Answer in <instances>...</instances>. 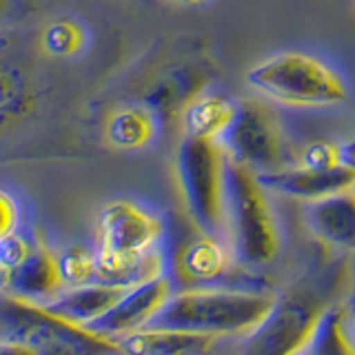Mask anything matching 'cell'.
I'll return each instance as SVG.
<instances>
[{
	"label": "cell",
	"mask_w": 355,
	"mask_h": 355,
	"mask_svg": "<svg viewBox=\"0 0 355 355\" xmlns=\"http://www.w3.org/2000/svg\"><path fill=\"white\" fill-rule=\"evenodd\" d=\"M127 291V286L92 282L85 286L64 288L44 306L80 327H92L98 320H103L125 297Z\"/></svg>",
	"instance_id": "13"
},
{
	"label": "cell",
	"mask_w": 355,
	"mask_h": 355,
	"mask_svg": "<svg viewBox=\"0 0 355 355\" xmlns=\"http://www.w3.org/2000/svg\"><path fill=\"white\" fill-rule=\"evenodd\" d=\"M33 249L36 247L22 238L18 231L9 233V236H5L3 240H0V264L14 271L29 258Z\"/></svg>",
	"instance_id": "24"
},
{
	"label": "cell",
	"mask_w": 355,
	"mask_h": 355,
	"mask_svg": "<svg viewBox=\"0 0 355 355\" xmlns=\"http://www.w3.org/2000/svg\"><path fill=\"white\" fill-rule=\"evenodd\" d=\"M233 260L236 258H233L231 247H227L216 236L198 231L193 238L182 242L180 251H178L175 269L180 277H184V288H193L198 284L202 286L220 280L229 271Z\"/></svg>",
	"instance_id": "12"
},
{
	"label": "cell",
	"mask_w": 355,
	"mask_h": 355,
	"mask_svg": "<svg viewBox=\"0 0 355 355\" xmlns=\"http://www.w3.org/2000/svg\"><path fill=\"white\" fill-rule=\"evenodd\" d=\"M255 92L291 107H333L347 100V85L324 62L286 51L262 60L247 73Z\"/></svg>",
	"instance_id": "5"
},
{
	"label": "cell",
	"mask_w": 355,
	"mask_h": 355,
	"mask_svg": "<svg viewBox=\"0 0 355 355\" xmlns=\"http://www.w3.org/2000/svg\"><path fill=\"white\" fill-rule=\"evenodd\" d=\"M238 116V105L218 94L198 96L182 109V127L189 138L218 140Z\"/></svg>",
	"instance_id": "17"
},
{
	"label": "cell",
	"mask_w": 355,
	"mask_h": 355,
	"mask_svg": "<svg viewBox=\"0 0 355 355\" xmlns=\"http://www.w3.org/2000/svg\"><path fill=\"white\" fill-rule=\"evenodd\" d=\"M16 227H18L16 200L0 189V240H3L5 236H9V233H14Z\"/></svg>",
	"instance_id": "25"
},
{
	"label": "cell",
	"mask_w": 355,
	"mask_h": 355,
	"mask_svg": "<svg viewBox=\"0 0 355 355\" xmlns=\"http://www.w3.org/2000/svg\"><path fill=\"white\" fill-rule=\"evenodd\" d=\"M164 275V255L155 247L138 255H116L96 251V282L118 286H140Z\"/></svg>",
	"instance_id": "16"
},
{
	"label": "cell",
	"mask_w": 355,
	"mask_h": 355,
	"mask_svg": "<svg viewBox=\"0 0 355 355\" xmlns=\"http://www.w3.org/2000/svg\"><path fill=\"white\" fill-rule=\"evenodd\" d=\"M351 164H355V158H353V160H351Z\"/></svg>",
	"instance_id": "31"
},
{
	"label": "cell",
	"mask_w": 355,
	"mask_h": 355,
	"mask_svg": "<svg viewBox=\"0 0 355 355\" xmlns=\"http://www.w3.org/2000/svg\"><path fill=\"white\" fill-rule=\"evenodd\" d=\"M271 291L193 286L171 295L151 322L158 329H182L218 338H251L275 311Z\"/></svg>",
	"instance_id": "1"
},
{
	"label": "cell",
	"mask_w": 355,
	"mask_h": 355,
	"mask_svg": "<svg viewBox=\"0 0 355 355\" xmlns=\"http://www.w3.org/2000/svg\"><path fill=\"white\" fill-rule=\"evenodd\" d=\"M0 355H38V353L29 347H25V344H20V342L0 340Z\"/></svg>",
	"instance_id": "26"
},
{
	"label": "cell",
	"mask_w": 355,
	"mask_h": 355,
	"mask_svg": "<svg viewBox=\"0 0 355 355\" xmlns=\"http://www.w3.org/2000/svg\"><path fill=\"white\" fill-rule=\"evenodd\" d=\"M60 291H64V286L60 280L58 260H55V253L47 247H36L18 269L11 271L9 295L47 304Z\"/></svg>",
	"instance_id": "15"
},
{
	"label": "cell",
	"mask_w": 355,
	"mask_h": 355,
	"mask_svg": "<svg viewBox=\"0 0 355 355\" xmlns=\"http://www.w3.org/2000/svg\"><path fill=\"white\" fill-rule=\"evenodd\" d=\"M87 42V31L78 20L58 18L49 22L40 33V47L44 53L55 55V58H69V55L80 53Z\"/></svg>",
	"instance_id": "21"
},
{
	"label": "cell",
	"mask_w": 355,
	"mask_h": 355,
	"mask_svg": "<svg viewBox=\"0 0 355 355\" xmlns=\"http://www.w3.org/2000/svg\"><path fill=\"white\" fill-rule=\"evenodd\" d=\"M297 355H355V331L344 304H333L318 331Z\"/></svg>",
	"instance_id": "19"
},
{
	"label": "cell",
	"mask_w": 355,
	"mask_h": 355,
	"mask_svg": "<svg viewBox=\"0 0 355 355\" xmlns=\"http://www.w3.org/2000/svg\"><path fill=\"white\" fill-rule=\"evenodd\" d=\"M225 149L233 160L244 162L258 173L284 169L286 153L282 131L273 111L253 100L238 105V116L225 133Z\"/></svg>",
	"instance_id": "7"
},
{
	"label": "cell",
	"mask_w": 355,
	"mask_h": 355,
	"mask_svg": "<svg viewBox=\"0 0 355 355\" xmlns=\"http://www.w3.org/2000/svg\"><path fill=\"white\" fill-rule=\"evenodd\" d=\"M351 327H353V331H355V313L351 315Z\"/></svg>",
	"instance_id": "29"
},
{
	"label": "cell",
	"mask_w": 355,
	"mask_h": 355,
	"mask_svg": "<svg viewBox=\"0 0 355 355\" xmlns=\"http://www.w3.org/2000/svg\"><path fill=\"white\" fill-rule=\"evenodd\" d=\"M11 293V269L0 264V295Z\"/></svg>",
	"instance_id": "27"
},
{
	"label": "cell",
	"mask_w": 355,
	"mask_h": 355,
	"mask_svg": "<svg viewBox=\"0 0 355 355\" xmlns=\"http://www.w3.org/2000/svg\"><path fill=\"white\" fill-rule=\"evenodd\" d=\"M344 162H349L344 149L331 140H315L306 144L302 151V160H300V164L309 166V169H336Z\"/></svg>",
	"instance_id": "23"
},
{
	"label": "cell",
	"mask_w": 355,
	"mask_h": 355,
	"mask_svg": "<svg viewBox=\"0 0 355 355\" xmlns=\"http://www.w3.org/2000/svg\"><path fill=\"white\" fill-rule=\"evenodd\" d=\"M55 260H58V271L64 288L96 282V251L83 247V244H71V247L55 253Z\"/></svg>",
	"instance_id": "22"
},
{
	"label": "cell",
	"mask_w": 355,
	"mask_h": 355,
	"mask_svg": "<svg viewBox=\"0 0 355 355\" xmlns=\"http://www.w3.org/2000/svg\"><path fill=\"white\" fill-rule=\"evenodd\" d=\"M173 293V282L166 275L147 284L133 286L103 320H98L89 329L114 340H120L140 329H147L158 318V313L169 302Z\"/></svg>",
	"instance_id": "9"
},
{
	"label": "cell",
	"mask_w": 355,
	"mask_h": 355,
	"mask_svg": "<svg viewBox=\"0 0 355 355\" xmlns=\"http://www.w3.org/2000/svg\"><path fill=\"white\" fill-rule=\"evenodd\" d=\"M227 160L229 153L220 140L189 136L175 155L187 216L198 231L216 238L227 231Z\"/></svg>",
	"instance_id": "4"
},
{
	"label": "cell",
	"mask_w": 355,
	"mask_h": 355,
	"mask_svg": "<svg viewBox=\"0 0 355 355\" xmlns=\"http://www.w3.org/2000/svg\"><path fill=\"white\" fill-rule=\"evenodd\" d=\"M0 340L20 342L38 355H122L118 340L16 295H0Z\"/></svg>",
	"instance_id": "3"
},
{
	"label": "cell",
	"mask_w": 355,
	"mask_h": 355,
	"mask_svg": "<svg viewBox=\"0 0 355 355\" xmlns=\"http://www.w3.org/2000/svg\"><path fill=\"white\" fill-rule=\"evenodd\" d=\"M33 105H36V96L22 71L0 64V133L25 120Z\"/></svg>",
	"instance_id": "20"
},
{
	"label": "cell",
	"mask_w": 355,
	"mask_h": 355,
	"mask_svg": "<svg viewBox=\"0 0 355 355\" xmlns=\"http://www.w3.org/2000/svg\"><path fill=\"white\" fill-rule=\"evenodd\" d=\"M178 3H184V5H196V3H202V0H178Z\"/></svg>",
	"instance_id": "28"
},
{
	"label": "cell",
	"mask_w": 355,
	"mask_h": 355,
	"mask_svg": "<svg viewBox=\"0 0 355 355\" xmlns=\"http://www.w3.org/2000/svg\"><path fill=\"white\" fill-rule=\"evenodd\" d=\"M227 236L233 258L244 266L271 264L282 249L280 227L260 173L227 160Z\"/></svg>",
	"instance_id": "2"
},
{
	"label": "cell",
	"mask_w": 355,
	"mask_h": 355,
	"mask_svg": "<svg viewBox=\"0 0 355 355\" xmlns=\"http://www.w3.org/2000/svg\"><path fill=\"white\" fill-rule=\"evenodd\" d=\"M304 220L320 240L333 247H355V189L306 205Z\"/></svg>",
	"instance_id": "14"
},
{
	"label": "cell",
	"mask_w": 355,
	"mask_h": 355,
	"mask_svg": "<svg viewBox=\"0 0 355 355\" xmlns=\"http://www.w3.org/2000/svg\"><path fill=\"white\" fill-rule=\"evenodd\" d=\"M260 180L273 193H282L311 205L331 196L353 191L355 164L344 162L336 169H309L302 164H293L277 171L260 173Z\"/></svg>",
	"instance_id": "10"
},
{
	"label": "cell",
	"mask_w": 355,
	"mask_h": 355,
	"mask_svg": "<svg viewBox=\"0 0 355 355\" xmlns=\"http://www.w3.org/2000/svg\"><path fill=\"white\" fill-rule=\"evenodd\" d=\"M105 133L109 144L116 149H144L155 138V118L144 107H122L109 116Z\"/></svg>",
	"instance_id": "18"
},
{
	"label": "cell",
	"mask_w": 355,
	"mask_h": 355,
	"mask_svg": "<svg viewBox=\"0 0 355 355\" xmlns=\"http://www.w3.org/2000/svg\"><path fill=\"white\" fill-rule=\"evenodd\" d=\"M222 338L209 333L147 327L120 338L122 355H214Z\"/></svg>",
	"instance_id": "11"
},
{
	"label": "cell",
	"mask_w": 355,
	"mask_h": 355,
	"mask_svg": "<svg viewBox=\"0 0 355 355\" xmlns=\"http://www.w3.org/2000/svg\"><path fill=\"white\" fill-rule=\"evenodd\" d=\"M5 5H7V0H0V9H3Z\"/></svg>",
	"instance_id": "30"
},
{
	"label": "cell",
	"mask_w": 355,
	"mask_h": 355,
	"mask_svg": "<svg viewBox=\"0 0 355 355\" xmlns=\"http://www.w3.org/2000/svg\"><path fill=\"white\" fill-rule=\"evenodd\" d=\"M164 225L151 211L131 200H116L98 218V251L138 255L158 247Z\"/></svg>",
	"instance_id": "8"
},
{
	"label": "cell",
	"mask_w": 355,
	"mask_h": 355,
	"mask_svg": "<svg viewBox=\"0 0 355 355\" xmlns=\"http://www.w3.org/2000/svg\"><path fill=\"white\" fill-rule=\"evenodd\" d=\"M331 306L315 288H293L277 297L275 311L249 338L242 355H297L311 342Z\"/></svg>",
	"instance_id": "6"
}]
</instances>
